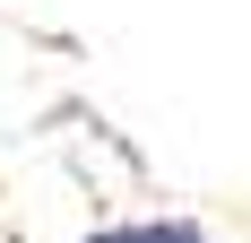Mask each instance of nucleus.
<instances>
[{
  "instance_id": "nucleus-1",
  "label": "nucleus",
  "mask_w": 251,
  "mask_h": 243,
  "mask_svg": "<svg viewBox=\"0 0 251 243\" xmlns=\"http://www.w3.org/2000/svg\"><path fill=\"white\" fill-rule=\"evenodd\" d=\"M87 243H208L200 226H165V217H139V226H104V235H87Z\"/></svg>"
}]
</instances>
